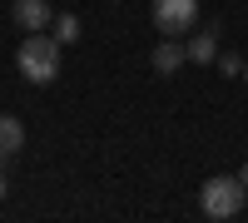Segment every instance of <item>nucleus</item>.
Returning <instances> with one entry per match:
<instances>
[{"instance_id": "9b49d317", "label": "nucleus", "mask_w": 248, "mask_h": 223, "mask_svg": "<svg viewBox=\"0 0 248 223\" xmlns=\"http://www.w3.org/2000/svg\"><path fill=\"white\" fill-rule=\"evenodd\" d=\"M5 193H10V189H5V174H0V198H5Z\"/></svg>"}, {"instance_id": "7ed1b4c3", "label": "nucleus", "mask_w": 248, "mask_h": 223, "mask_svg": "<svg viewBox=\"0 0 248 223\" xmlns=\"http://www.w3.org/2000/svg\"><path fill=\"white\" fill-rule=\"evenodd\" d=\"M199 25V0H154V30L164 35H194Z\"/></svg>"}, {"instance_id": "9d476101", "label": "nucleus", "mask_w": 248, "mask_h": 223, "mask_svg": "<svg viewBox=\"0 0 248 223\" xmlns=\"http://www.w3.org/2000/svg\"><path fill=\"white\" fill-rule=\"evenodd\" d=\"M238 184H243V189H248V164H243V169H238Z\"/></svg>"}, {"instance_id": "f03ea898", "label": "nucleus", "mask_w": 248, "mask_h": 223, "mask_svg": "<svg viewBox=\"0 0 248 223\" xmlns=\"http://www.w3.org/2000/svg\"><path fill=\"white\" fill-rule=\"evenodd\" d=\"M243 198H248V189L238 184V178L214 174L209 184H203V193H199V208H203V218H238Z\"/></svg>"}, {"instance_id": "1a4fd4ad", "label": "nucleus", "mask_w": 248, "mask_h": 223, "mask_svg": "<svg viewBox=\"0 0 248 223\" xmlns=\"http://www.w3.org/2000/svg\"><path fill=\"white\" fill-rule=\"evenodd\" d=\"M214 65H218V74H229V79H238V74H243V59H238V55H218Z\"/></svg>"}, {"instance_id": "39448f33", "label": "nucleus", "mask_w": 248, "mask_h": 223, "mask_svg": "<svg viewBox=\"0 0 248 223\" xmlns=\"http://www.w3.org/2000/svg\"><path fill=\"white\" fill-rule=\"evenodd\" d=\"M20 149H25V124H20L15 114H0V169H5Z\"/></svg>"}, {"instance_id": "423d86ee", "label": "nucleus", "mask_w": 248, "mask_h": 223, "mask_svg": "<svg viewBox=\"0 0 248 223\" xmlns=\"http://www.w3.org/2000/svg\"><path fill=\"white\" fill-rule=\"evenodd\" d=\"M184 59H189V50L179 45V35H164L159 45H154V70H159V74H174Z\"/></svg>"}, {"instance_id": "f8f14e48", "label": "nucleus", "mask_w": 248, "mask_h": 223, "mask_svg": "<svg viewBox=\"0 0 248 223\" xmlns=\"http://www.w3.org/2000/svg\"><path fill=\"white\" fill-rule=\"evenodd\" d=\"M243 79H248V65H243Z\"/></svg>"}, {"instance_id": "f257e3e1", "label": "nucleus", "mask_w": 248, "mask_h": 223, "mask_svg": "<svg viewBox=\"0 0 248 223\" xmlns=\"http://www.w3.org/2000/svg\"><path fill=\"white\" fill-rule=\"evenodd\" d=\"M15 65H20V74L30 85H55L60 79V40L45 35V30H30L20 40V50H15Z\"/></svg>"}, {"instance_id": "6e6552de", "label": "nucleus", "mask_w": 248, "mask_h": 223, "mask_svg": "<svg viewBox=\"0 0 248 223\" xmlns=\"http://www.w3.org/2000/svg\"><path fill=\"white\" fill-rule=\"evenodd\" d=\"M55 40H60V45H75V40H79V20L75 15H55Z\"/></svg>"}, {"instance_id": "20e7f679", "label": "nucleus", "mask_w": 248, "mask_h": 223, "mask_svg": "<svg viewBox=\"0 0 248 223\" xmlns=\"http://www.w3.org/2000/svg\"><path fill=\"white\" fill-rule=\"evenodd\" d=\"M10 15L20 30H50V0H15Z\"/></svg>"}, {"instance_id": "0eeeda50", "label": "nucleus", "mask_w": 248, "mask_h": 223, "mask_svg": "<svg viewBox=\"0 0 248 223\" xmlns=\"http://www.w3.org/2000/svg\"><path fill=\"white\" fill-rule=\"evenodd\" d=\"M184 50H189V59H194V65H214V59H218V30L209 25V30L189 35V45H184Z\"/></svg>"}]
</instances>
